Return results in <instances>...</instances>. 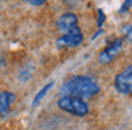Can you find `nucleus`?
<instances>
[{"mask_svg":"<svg viewBox=\"0 0 132 130\" xmlns=\"http://www.w3.org/2000/svg\"><path fill=\"white\" fill-rule=\"evenodd\" d=\"M122 47H123V38L114 40L108 47H105L101 51V54L98 55V61L101 64H109V62H112L115 59V57L121 52Z\"/></svg>","mask_w":132,"mask_h":130,"instance_id":"4","label":"nucleus"},{"mask_svg":"<svg viewBox=\"0 0 132 130\" xmlns=\"http://www.w3.org/2000/svg\"><path fill=\"white\" fill-rule=\"evenodd\" d=\"M125 37H126V40H129L132 42V25L125 27Z\"/></svg>","mask_w":132,"mask_h":130,"instance_id":"11","label":"nucleus"},{"mask_svg":"<svg viewBox=\"0 0 132 130\" xmlns=\"http://www.w3.org/2000/svg\"><path fill=\"white\" fill-rule=\"evenodd\" d=\"M84 35L81 33L80 27L71 30L70 33L63 34V37L57 40V47L58 48H67V47H78L82 42Z\"/></svg>","mask_w":132,"mask_h":130,"instance_id":"5","label":"nucleus"},{"mask_svg":"<svg viewBox=\"0 0 132 130\" xmlns=\"http://www.w3.org/2000/svg\"><path fill=\"white\" fill-rule=\"evenodd\" d=\"M98 14H100V18H98V27H101L104 23V20H105V14H104L102 10H98Z\"/></svg>","mask_w":132,"mask_h":130,"instance_id":"12","label":"nucleus"},{"mask_svg":"<svg viewBox=\"0 0 132 130\" xmlns=\"http://www.w3.org/2000/svg\"><path fill=\"white\" fill-rule=\"evenodd\" d=\"M114 86L122 95H129L132 93V65H129L128 68L119 72L115 76Z\"/></svg>","mask_w":132,"mask_h":130,"instance_id":"3","label":"nucleus"},{"mask_svg":"<svg viewBox=\"0 0 132 130\" xmlns=\"http://www.w3.org/2000/svg\"><path fill=\"white\" fill-rule=\"evenodd\" d=\"M23 2L29 3V4H31V6H41V4H44L47 0H23Z\"/></svg>","mask_w":132,"mask_h":130,"instance_id":"10","label":"nucleus"},{"mask_svg":"<svg viewBox=\"0 0 132 130\" xmlns=\"http://www.w3.org/2000/svg\"><path fill=\"white\" fill-rule=\"evenodd\" d=\"M51 86H53V83H51V82H50V83H47V85H46V86H44V88H43V89H41V90H40V92H38V93H37V96H36V98H34V100H33V106H36V105H37V103H38V102H40V100H41V99H43V98H44V96H46V93H47V92H48V90H50V89H51Z\"/></svg>","mask_w":132,"mask_h":130,"instance_id":"8","label":"nucleus"},{"mask_svg":"<svg viewBox=\"0 0 132 130\" xmlns=\"http://www.w3.org/2000/svg\"><path fill=\"white\" fill-rule=\"evenodd\" d=\"M57 27L63 34L70 33L71 30L78 27V18L74 13H64L60 18L57 20Z\"/></svg>","mask_w":132,"mask_h":130,"instance_id":"6","label":"nucleus"},{"mask_svg":"<svg viewBox=\"0 0 132 130\" xmlns=\"http://www.w3.org/2000/svg\"><path fill=\"white\" fill-rule=\"evenodd\" d=\"M131 6H132V0H125V3L122 4V7L119 8V11H121V13H123V11L129 10V8H131Z\"/></svg>","mask_w":132,"mask_h":130,"instance_id":"9","label":"nucleus"},{"mask_svg":"<svg viewBox=\"0 0 132 130\" xmlns=\"http://www.w3.org/2000/svg\"><path fill=\"white\" fill-rule=\"evenodd\" d=\"M14 100V95L7 90L0 93V115H6L9 112V107H10V103Z\"/></svg>","mask_w":132,"mask_h":130,"instance_id":"7","label":"nucleus"},{"mask_svg":"<svg viewBox=\"0 0 132 130\" xmlns=\"http://www.w3.org/2000/svg\"><path fill=\"white\" fill-rule=\"evenodd\" d=\"M100 92V85L95 82L94 78L85 75L72 76L71 79L65 82L61 86V93L70 96H77V98L85 99L97 95Z\"/></svg>","mask_w":132,"mask_h":130,"instance_id":"1","label":"nucleus"},{"mask_svg":"<svg viewBox=\"0 0 132 130\" xmlns=\"http://www.w3.org/2000/svg\"><path fill=\"white\" fill-rule=\"evenodd\" d=\"M58 107L64 112H68L74 116H85L88 113V105L84 99L77 98V96L64 95L63 98L58 99Z\"/></svg>","mask_w":132,"mask_h":130,"instance_id":"2","label":"nucleus"}]
</instances>
